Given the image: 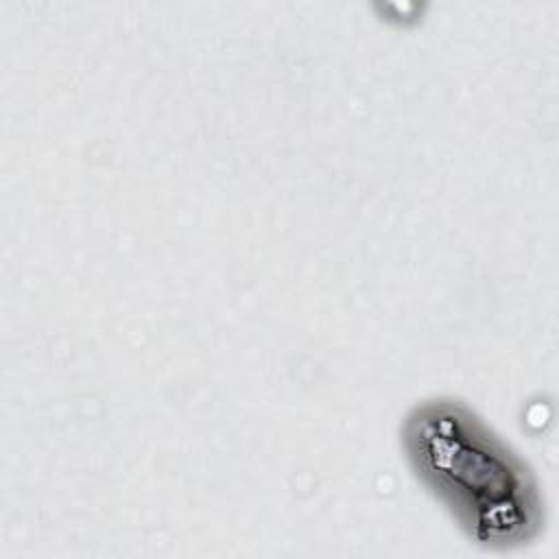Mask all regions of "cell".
Returning <instances> with one entry per match:
<instances>
[{"label": "cell", "mask_w": 559, "mask_h": 559, "mask_svg": "<svg viewBox=\"0 0 559 559\" xmlns=\"http://www.w3.org/2000/svg\"><path fill=\"white\" fill-rule=\"evenodd\" d=\"M421 474L483 544H522L539 524V498L524 467L467 413L419 411L408 432Z\"/></svg>", "instance_id": "obj_1"}]
</instances>
